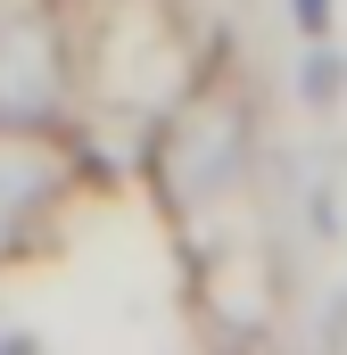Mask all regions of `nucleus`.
Wrapping results in <instances>:
<instances>
[{"instance_id": "4", "label": "nucleus", "mask_w": 347, "mask_h": 355, "mask_svg": "<svg viewBox=\"0 0 347 355\" xmlns=\"http://www.w3.org/2000/svg\"><path fill=\"white\" fill-rule=\"evenodd\" d=\"M198 297H207V314L232 331V339H257L264 322H273V257H264L257 240H215V248H198Z\"/></svg>"}, {"instance_id": "3", "label": "nucleus", "mask_w": 347, "mask_h": 355, "mask_svg": "<svg viewBox=\"0 0 347 355\" xmlns=\"http://www.w3.org/2000/svg\"><path fill=\"white\" fill-rule=\"evenodd\" d=\"M75 190V141L67 124L50 132H25V124H0V257H17Z\"/></svg>"}, {"instance_id": "1", "label": "nucleus", "mask_w": 347, "mask_h": 355, "mask_svg": "<svg viewBox=\"0 0 347 355\" xmlns=\"http://www.w3.org/2000/svg\"><path fill=\"white\" fill-rule=\"evenodd\" d=\"M257 166V91L240 83L232 67H198L190 83L174 91L149 124V198L166 223H207Z\"/></svg>"}, {"instance_id": "6", "label": "nucleus", "mask_w": 347, "mask_h": 355, "mask_svg": "<svg viewBox=\"0 0 347 355\" xmlns=\"http://www.w3.org/2000/svg\"><path fill=\"white\" fill-rule=\"evenodd\" d=\"M289 17H298V33H306V42H323V33H331V17H339V0H289Z\"/></svg>"}, {"instance_id": "2", "label": "nucleus", "mask_w": 347, "mask_h": 355, "mask_svg": "<svg viewBox=\"0 0 347 355\" xmlns=\"http://www.w3.org/2000/svg\"><path fill=\"white\" fill-rule=\"evenodd\" d=\"M75 25L67 0H0V124L50 132L75 107Z\"/></svg>"}, {"instance_id": "5", "label": "nucleus", "mask_w": 347, "mask_h": 355, "mask_svg": "<svg viewBox=\"0 0 347 355\" xmlns=\"http://www.w3.org/2000/svg\"><path fill=\"white\" fill-rule=\"evenodd\" d=\"M298 99H306V107H339L347 99V58L331 50V33L306 42V58H298Z\"/></svg>"}]
</instances>
